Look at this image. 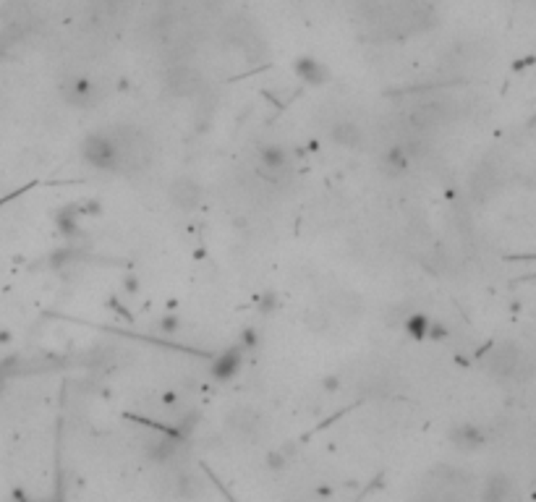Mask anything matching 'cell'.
Segmentation results:
<instances>
[{
  "label": "cell",
  "instance_id": "cell-1",
  "mask_svg": "<svg viewBox=\"0 0 536 502\" xmlns=\"http://www.w3.org/2000/svg\"><path fill=\"white\" fill-rule=\"evenodd\" d=\"M81 157H84L86 165H92L97 171H118L120 168L118 144L110 134L86 136L84 144H81Z\"/></svg>",
  "mask_w": 536,
  "mask_h": 502
},
{
  "label": "cell",
  "instance_id": "cell-2",
  "mask_svg": "<svg viewBox=\"0 0 536 502\" xmlns=\"http://www.w3.org/2000/svg\"><path fill=\"white\" fill-rule=\"evenodd\" d=\"M487 366H489V372H492L494 377H500V379H515L518 374L523 372L526 356L523 351H521V345H515V343H500V345L489 353Z\"/></svg>",
  "mask_w": 536,
  "mask_h": 502
},
{
  "label": "cell",
  "instance_id": "cell-3",
  "mask_svg": "<svg viewBox=\"0 0 536 502\" xmlns=\"http://www.w3.org/2000/svg\"><path fill=\"white\" fill-rule=\"evenodd\" d=\"M257 173L259 178L265 183H272L278 186L288 178L290 173V162H288V152L278 147V144H269V147H262L259 150V162H257Z\"/></svg>",
  "mask_w": 536,
  "mask_h": 502
},
{
  "label": "cell",
  "instance_id": "cell-4",
  "mask_svg": "<svg viewBox=\"0 0 536 502\" xmlns=\"http://www.w3.org/2000/svg\"><path fill=\"white\" fill-rule=\"evenodd\" d=\"M165 89L175 97H194L204 89V76L186 63H175L165 74Z\"/></svg>",
  "mask_w": 536,
  "mask_h": 502
},
{
  "label": "cell",
  "instance_id": "cell-5",
  "mask_svg": "<svg viewBox=\"0 0 536 502\" xmlns=\"http://www.w3.org/2000/svg\"><path fill=\"white\" fill-rule=\"evenodd\" d=\"M171 202L178 207V210H186L191 212L202 204V186L194 181V178H175L171 183Z\"/></svg>",
  "mask_w": 536,
  "mask_h": 502
},
{
  "label": "cell",
  "instance_id": "cell-6",
  "mask_svg": "<svg viewBox=\"0 0 536 502\" xmlns=\"http://www.w3.org/2000/svg\"><path fill=\"white\" fill-rule=\"evenodd\" d=\"M330 136H333L338 147H345V150H361L366 141L364 129L358 123H354V120H338L333 131H330Z\"/></svg>",
  "mask_w": 536,
  "mask_h": 502
},
{
  "label": "cell",
  "instance_id": "cell-7",
  "mask_svg": "<svg viewBox=\"0 0 536 502\" xmlns=\"http://www.w3.org/2000/svg\"><path fill=\"white\" fill-rule=\"evenodd\" d=\"M63 97L76 107H92L97 102V86L92 81H86V79H71V81H65L63 84Z\"/></svg>",
  "mask_w": 536,
  "mask_h": 502
},
{
  "label": "cell",
  "instance_id": "cell-8",
  "mask_svg": "<svg viewBox=\"0 0 536 502\" xmlns=\"http://www.w3.org/2000/svg\"><path fill=\"white\" fill-rule=\"evenodd\" d=\"M244 366V345H233L226 353H220L212 363L214 379H233L238 374V369Z\"/></svg>",
  "mask_w": 536,
  "mask_h": 502
},
{
  "label": "cell",
  "instance_id": "cell-9",
  "mask_svg": "<svg viewBox=\"0 0 536 502\" xmlns=\"http://www.w3.org/2000/svg\"><path fill=\"white\" fill-rule=\"evenodd\" d=\"M230 427L236 429L241 437H257L259 429H262V416H257L249 408H238L230 414Z\"/></svg>",
  "mask_w": 536,
  "mask_h": 502
},
{
  "label": "cell",
  "instance_id": "cell-10",
  "mask_svg": "<svg viewBox=\"0 0 536 502\" xmlns=\"http://www.w3.org/2000/svg\"><path fill=\"white\" fill-rule=\"evenodd\" d=\"M450 439L455 448L466 450V453L479 450L484 445V434L479 432V427H473V424H461V427H455L450 432Z\"/></svg>",
  "mask_w": 536,
  "mask_h": 502
},
{
  "label": "cell",
  "instance_id": "cell-11",
  "mask_svg": "<svg viewBox=\"0 0 536 502\" xmlns=\"http://www.w3.org/2000/svg\"><path fill=\"white\" fill-rule=\"evenodd\" d=\"M510 494H513V484H510V479L503 476V473H492L489 481L484 484L482 502H507L510 500Z\"/></svg>",
  "mask_w": 536,
  "mask_h": 502
},
{
  "label": "cell",
  "instance_id": "cell-12",
  "mask_svg": "<svg viewBox=\"0 0 536 502\" xmlns=\"http://www.w3.org/2000/svg\"><path fill=\"white\" fill-rule=\"evenodd\" d=\"M382 168L390 175H403V173L411 168V157H408L406 147H390L382 157Z\"/></svg>",
  "mask_w": 536,
  "mask_h": 502
},
{
  "label": "cell",
  "instance_id": "cell-13",
  "mask_svg": "<svg viewBox=\"0 0 536 502\" xmlns=\"http://www.w3.org/2000/svg\"><path fill=\"white\" fill-rule=\"evenodd\" d=\"M175 453H178V439L173 437H155L150 445H147V455H150L152 460H157V463L173 460Z\"/></svg>",
  "mask_w": 536,
  "mask_h": 502
},
{
  "label": "cell",
  "instance_id": "cell-14",
  "mask_svg": "<svg viewBox=\"0 0 536 502\" xmlns=\"http://www.w3.org/2000/svg\"><path fill=\"white\" fill-rule=\"evenodd\" d=\"M204 489L202 479L191 473V471H181L178 476H175V494L183 497V500H194V497H199Z\"/></svg>",
  "mask_w": 536,
  "mask_h": 502
},
{
  "label": "cell",
  "instance_id": "cell-15",
  "mask_svg": "<svg viewBox=\"0 0 536 502\" xmlns=\"http://www.w3.org/2000/svg\"><path fill=\"white\" fill-rule=\"evenodd\" d=\"M296 71H299V76L306 81V84H322V81L327 79L324 65L317 63V61H311V58H301L299 63H296Z\"/></svg>",
  "mask_w": 536,
  "mask_h": 502
},
{
  "label": "cell",
  "instance_id": "cell-16",
  "mask_svg": "<svg viewBox=\"0 0 536 502\" xmlns=\"http://www.w3.org/2000/svg\"><path fill=\"white\" fill-rule=\"evenodd\" d=\"M408 332H411L413 338H424V335H432V324H429L427 317L416 314V317L408 320Z\"/></svg>",
  "mask_w": 536,
  "mask_h": 502
},
{
  "label": "cell",
  "instance_id": "cell-17",
  "mask_svg": "<svg viewBox=\"0 0 536 502\" xmlns=\"http://www.w3.org/2000/svg\"><path fill=\"white\" fill-rule=\"evenodd\" d=\"M228 0H202V6L207 11H217V8H223Z\"/></svg>",
  "mask_w": 536,
  "mask_h": 502
}]
</instances>
